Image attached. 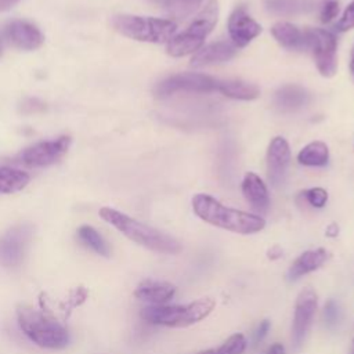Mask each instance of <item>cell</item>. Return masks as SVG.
I'll return each mask as SVG.
<instances>
[{"label": "cell", "instance_id": "8fae6325", "mask_svg": "<svg viewBox=\"0 0 354 354\" xmlns=\"http://www.w3.org/2000/svg\"><path fill=\"white\" fill-rule=\"evenodd\" d=\"M318 307V296L313 288H304L299 292L295 310H293V321H292V342L296 348H299L311 325Z\"/></svg>", "mask_w": 354, "mask_h": 354}, {"label": "cell", "instance_id": "e575fe53", "mask_svg": "<svg viewBox=\"0 0 354 354\" xmlns=\"http://www.w3.org/2000/svg\"><path fill=\"white\" fill-rule=\"evenodd\" d=\"M268 259L271 260H275V259H279L282 256V249L279 246H272L270 250H268Z\"/></svg>", "mask_w": 354, "mask_h": 354}, {"label": "cell", "instance_id": "277c9868", "mask_svg": "<svg viewBox=\"0 0 354 354\" xmlns=\"http://www.w3.org/2000/svg\"><path fill=\"white\" fill-rule=\"evenodd\" d=\"M216 301L202 297L187 304H148L140 311V317L152 324L167 328H187L201 322L214 310Z\"/></svg>", "mask_w": 354, "mask_h": 354}, {"label": "cell", "instance_id": "30bf717a", "mask_svg": "<svg viewBox=\"0 0 354 354\" xmlns=\"http://www.w3.org/2000/svg\"><path fill=\"white\" fill-rule=\"evenodd\" d=\"M32 235L33 228L29 224H18L3 232L0 235V266H19L28 252Z\"/></svg>", "mask_w": 354, "mask_h": 354}, {"label": "cell", "instance_id": "4fadbf2b", "mask_svg": "<svg viewBox=\"0 0 354 354\" xmlns=\"http://www.w3.org/2000/svg\"><path fill=\"white\" fill-rule=\"evenodd\" d=\"M230 39L235 47L248 46L261 33V25L256 22L243 7H236L228 17L227 24Z\"/></svg>", "mask_w": 354, "mask_h": 354}, {"label": "cell", "instance_id": "ac0fdd59", "mask_svg": "<svg viewBox=\"0 0 354 354\" xmlns=\"http://www.w3.org/2000/svg\"><path fill=\"white\" fill-rule=\"evenodd\" d=\"M328 257H329V253L324 248H317V249H310V250L303 252L290 264V267L286 272L288 279L297 281L301 277H304L310 272H314L315 270L321 268L325 264Z\"/></svg>", "mask_w": 354, "mask_h": 354}, {"label": "cell", "instance_id": "2e32d148", "mask_svg": "<svg viewBox=\"0 0 354 354\" xmlns=\"http://www.w3.org/2000/svg\"><path fill=\"white\" fill-rule=\"evenodd\" d=\"M176 295V286L166 281L144 279L134 289V297L152 306L166 304Z\"/></svg>", "mask_w": 354, "mask_h": 354}, {"label": "cell", "instance_id": "1f68e13d", "mask_svg": "<svg viewBox=\"0 0 354 354\" xmlns=\"http://www.w3.org/2000/svg\"><path fill=\"white\" fill-rule=\"evenodd\" d=\"M270 328H271V322L268 319L260 321V324L256 326V329L252 333V344L259 346L266 339V336L268 335Z\"/></svg>", "mask_w": 354, "mask_h": 354}, {"label": "cell", "instance_id": "603a6c76", "mask_svg": "<svg viewBox=\"0 0 354 354\" xmlns=\"http://www.w3.org/2000/svg\"><path fill=\"white\" fill-rule=\"evenodd\" d=\"M297 162L303 166L322 167L329 162V148L322 141H313L297 153Z\"/></svg>", "mask_w": 354, "mask_h": 354}, {"label": "cell", "instance_id": "7402d4cb", "mask_svg": "<svg viewBox=\"0 0 354 354\" xmlns=\"http://www.w3.org/2000/svg\"><path fill=\"white\" fill-rule=\"evenodd\" d=\"M217 91L228 98L242 101H252L260 95V88L256 84L241 79H220Z\"/></svg>", "mask_w": 354, "mask_h": 354}, {"label": "cell", "instance_id": "8992f818", "mask_svg": "<svg viewBox=\"0 0 354 354\" xmlns=\"http://www.w3.org/2000/svg\"><path fill=\"white\" fill-rule=\"evenodd\" d=\"M113 28L126 37L147 43H167L177 32V22L165 18L138 17V15H115Z\"/></svg>", "mask_w": 354, "mask_h": 354}, {"label": "cell", "instance_id": "f1b7e54d", "mask_svg": "<svg viewBox=\"0 0 354 354\" xmlns=\"http://www.w3.org/2000/svg\"><path fill=\"white\" fill-rule=\"evenodd\" d=\"M324 321L328 328H335L340 321V307L333 299L326 300L324 304Z\"/></svg>", "mask_w": 354, "mask_h": 354}, {"label": "cell", "instance_id": "3957f363", "mask_svg": "<svg viewBox=\"0 0 354 354\" xmlns=\"http://www.w3.org/2000/svg\"><path fill=\"white\" fill-rule=\"evenodd\" d=\"M17 322L24 335L39 347L58 350L69 343L68 330L57 319L32 306L17 307Z\"/></svg>", "mask_w": 354, "mask_h": 354}, {"label": "cell", "instance_id": "5b68a950", "mask_svg": "<svg viewBox=\"0 0 354 354\" xmlns=\"http://www.w3.org/2000/svg\"><path fill=\"white\" fill-rule=\"evenodd\" d=\"M218 19V4L216 0H210L191 21L188 28L176 33L166 43V53L174 58L185 57L196 53L203 47L205 39L213 30Z\"/></svg>", "mask_w": 354, "mask_h": 354}, {"label": "cell", "instance_id": "7a4b0ae2", "mask_svg": "<svg viewBox=\"0 0 354 354\" xmlns=\"http://www.w3.org/2000/svg\"><path fill=\"white\" fill-rule=\"evenodd\" d=\"M100 217L115 227L119 232H122L130 241L144 246L156 253L166 254H177L181 252V243L171 235L153 228L148 224H144L116 209L112 207H101Z\"/></svg>", "mask_w": 354, "mask_h": 354}, {"label": "cell", "instance_id": "d590c367", "mask_svg": "<svg viewBox=\"0 0 354 354\" xmlns=\"http://www.w3.org/2000/svg\"><path fill=\"white\" fill-rule=\"evenodd\" d=\"M337 231H339L337 225H336V224H330V225L326 228V235H328V236H336V235H337Z\"/></svg>", "mask_w": 354, "mask_h": 354}, {"label": "cell", "instance_id": "83f0119b", "mask_svg": "<svg viewBox=\"0 0 354 354\" xmlns=\"http://www.w3.org/2000/svg\"><path fill=\"white\" fill-rule=\"evenodd\" d=\"M301 196L310 206L315 209H322L328 202V192L321 187H313V188L304 189L301 192Z\"/></svg>", "mask_w": 354, "mask_h": 354}, {"label": "cell", "instance_id": "836d02e7", "mask_svg": "<svg viewBox=\"0 0 354 354\" xmlns=\"http://www.w3.org/2000/svg\"><path fill=\"white\" fill-rule=\"evenodd\" d=\"M18 3H19V0H0V11H7Z\"/></svg>", "mask_w": 354, "mask_h": 354}, {"label": "cell", "instance_id": "4dcf8cb0", "mask_svg": "<svg viewBox=\"0 0 354 354\" xmlns=\"http://www.w3.org/2000/svg\"><path fill=\"white\" fill-rule=\"evenodd\" d=\"M337 12H339V1L337 0H326L321 4L319 19L324 24L330 22L337 15Z\"/></svg>", "mask_w": 354, "mask_h": 354}, {"label": "cell", "instance_id": "d6a6232c", "mask_svg": "<svg viewBox=\"0 0 354 354\" xmlns=\"http://www.w3.org/2000/svg\"><path fill=\"white\" fill-rule=\"evenodd\" d=\"M264 354H285V346L279 342H275L266 350Z\"/></svg>", "mask_w": 354, "mask_h": 354}, {"label": "cell", "instance_id": "ab89813d", "mask_svg": "<svg viewBox=\"0 0 354 354\" xmlns=\"http://www.w3.org/2000/svg\"><path fill=\"white\" fill-rule=\"evenodd\" d=\"M348 354H354V339H353V342H351V347H350Z\"/></svg>", "mask_w": 354, "mask_h": 354}, {"label": "cell", "instance_id": "cb8c5ba5", "mask_svg": "<svg viewBox=\"0 0 354 354\" xmlns=\"http://www.w3.org/2000/svg\"><path fill=\"white\" fill-rule=\"evenodd\" d=\"M30 177L26 171L19 169L1 166L0 167V195L12 194L25 188Z\"/></svg>", "mask_w": 354, "mask_h": 354}, {"label": "cell", "instance_id": "5bb4252c", "mask_svg": "<svg viewBox=\"0 0 354 354\" xmlns=\"http://www.w3.org/2000/svg\"><path fill=\"white\" fill-rule=\"evenodd\" d=\"M4 36L19 50H36L43 41V33L40 29L26 21H12L6 28Z\"/></svg>", "mask_w": 354, "mask_h": 354}, {"label": "cell", "instance_id": "484cf974", "mask_svg": "<svg viewBox=\"0 0 354 354\" xmlns=\"http://www.w3.org/2000/svg\"><path fill=\"white\" fill-rule=\"evenodd\" d=\"M77 236H79V241L83 245H86L91 250H94L97 254L104 256V257H109V254H111L109 245L94 227H91V225L79 227Z\"/></svg>", "mask_w": 354, "mask_h": 354}, {"label": "cell", "instance_id": "4316f807", "mask_svg": "<svg viewBox=\"0 0 354 354\" xmlns=\"http://www.w3.org/2000/svg\"><path fill=\"white\" fill-rule=\"evenodd\" d=\"M248 340L242 333L231 335L225 342H223L217 348H214L216 354H243L246 350Z\"/></svg>", "mask_w": 354, "mask_h": 354}, {"label": "cell", "instance_id": "f546056e", "mask_svg": "<svg viewBox=\"0 0 354 354\" xmlns=\"http://www.w3.org/2000/svg\"><path fill=\"white\" fill-rule=\"evenodd\" d=\"M354 28V0L350 1V4L343 11L340 19L336 22V29L339 32H347Z\"/></svg>", "mask_w": 354, "mask_h": 354}, {"label": "cell", "instance_id": "44dd1931", "mask_svg": "<svg viewBox=\"0 0 354 354\" xmlns=\"http://www.w3.org/2000/svg\"><path fill=\"white\" fill-rule=\"evenodd\" d=\"M321 0H264L266 10L274 15H301L318 8Z\"/></svg>", "mask_w": 354, "mask_h": 354}, {"label": "cell", "instance_id": "e0dca14e", "mask_svg": "<svg viewBox=\"0 0 354 354\" xmlns=\"http://www.w3.org/2000/svg\"><path fill=\"white\" fill-rule=\"evenodd\" d=\"M236 54V47L227 41H214L203 46L196 53H194L189 65L194 68H202L206 65L220 64L230 61Z\"/></svg>", "mask_w": 354, "mask_h": 354}, {"label": "cell", "instance_id": "f35d334b", "mask_svg": "<svg viewBox=\"0 0 354 354\" xmlns=\"http://www.w3.org/2000/svg\"><path fill=\"white\" fill-rule=\"evenodd\" d=\"M196 354H216L214 348H207V350H203V351H199Z\"/></svg>", "mask_w": 354, "mask_h": 354}, {"label": "cell", "instance_id": "ba28073f", "mask_svg": "<svg viewBox=\"0 0 354 354\" xmlns=\"http://www.w3.org/2000/svg\"><path fill=\"white\" fill-rule=\"evenodd\" d=\"M308 50L313 51L318 72L332 77L337 71V40L336 36L321 28H307Z\"/></svg>", "mask_w": 354, "mask_h": 354}, {"label": "cell", "instance_id": "52a82bcc", "mask_svg": "<svg viewBox=\"0 0 354 354\" xmlns=\"http://www.w3.org/2000/svg\"><path fill=\"white\" fill-rule=\"evenodd\" d=\"M220 79L203 73L184 72L171 75L159 82L153 90L156 97L165 98L176 93H212L217 91Z\"/></svg>", "mask_w": 354, "mask_h": 354}, {"label": "cell", "instance_id": "7c38bea8", "mask_svg": "<svg viewBox=\"0 0 354 354\" xmlns=\"http://www.w3.org/2000/svg\"><path fill=\"white\" fill-rule=\"evenodd\" d=\"M267 177L274 187H279L285 183L288 167L290 162V148L288 141L277 136L271 140L267 149Z\"/></svg>", "mask_w": 354, "mask_h": 354}, {"label": "cell", "instance_id": "74e56055", "mask_svg": "<svg viewBox=\"0 0 354 354\" xmlns=\"http://www.w3.org/2000/svg\"><path fill=\"white\" fill-rule=\"evenodd\" d=\"M4 32H0V57L3 55V51H4Z\"/></svg>", "mask_w": 354, "mask_h": 354}, {"label": "cell", "instance_id": "d4e9b609", "mask_svg": "<svg viewBox=\"0 0 354 354\" xmlns=\"http://www.w3.org/2000/svg\"><path fill=\"white\" fill-rule=\"evenodd\" d=\"M176 21H184L191 17L205 0H155Z\"/></svg>", "mask_w": 354, "mask_h": 354}, {"label": "cell", "instance_id": "8d00e7d4", "mask_svg": "<svg viewBox=\"0 0 354 354\" xmlns=\"http://www.w3.org/2000/svg\"><path fill=\"white\" fill-rule=\"evenodd\" d=\"M350 71H351V73L354 76V44H353L351 53H350Z\"/></svg>", "mask_w": 354, "mask_h": 354}, {"label": "cell", "instance_id": "9c48e42d", "mask_svg": "<svg viewBox=\"0 0 354 354\" xmlns=\"http://www.w3.org/2000/svg\"><path fill=\"white\" fill-rule=\"evenodd\" d=\"M71 138L61 136L55 140L40 141L25 148L15 162L26 167H46L57 163L69 149Z\"/></svg>", "mask_w": 354, "mask_h": 354}, {"label": "cell", "instance_id": "6da1fadb", "mask_svg": "<svg viewBox=\"0 0 354 354\" xmlns=\"http://www.w3.org/2000/svg\"><path fill=\"white\" fill-rule=\"evenodd\" d=\"M192 210L202 221L241 235L256 234L266 227L260 214L228 207L207 194H196L192 198Z\"/></svg>", "mask_w": 354, "mask_h": 354}, {"label": "cell", "instance_id": "d6986e66", "mask_svg": "<svg viewBox=\"0 0 354 354\" xmlns=\"http://www.w3.org/2000/svg\"><path fill=\"white\" fill-rule=\"evenodd\" d=\"M271 35L279 46L288 50H308V33L307 29L301 30L296 25L289 22H277L271 28Z\"/></svg>", "mask_w": 354, "mask_h": 354}, {"label": "cell", "instance_id": "ffe728a7", "mask_svg": "<svg viewBox=\"0 0 354 354\" xmlns=\"http://www.w3.org/2000/svg\"><path fill=\"white\" fill-rule=\"evenodd\" d=\"M310 100L306 88L297 84H286L275 91L274 102L283 112H292L304 106Z\"/></svg>", "mask_w": 354, "mask_h": 354}, {"label": "cell", "instance_id": "9a60e30c", "mask_svg": "<svg viewBox=\"0 0 354 354\" xmlns=\"http://www.w3.org/2000/svg\"><path fill=\"white\" fill-rule=\"evenodd\" d=\"M241 189L243 198L253 210H256L260 214L267 213V210L270 209V194L267 185L256 173L249 171L245 174L241 184Z\"/></svg>", "mask_w": 354, "mask_h": 354}]
</instances>
